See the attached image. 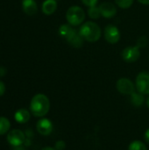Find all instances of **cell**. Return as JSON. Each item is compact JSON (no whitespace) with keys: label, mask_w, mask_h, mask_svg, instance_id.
<instances>
[{"label":"cell","mask_w":149,"mask_h":150,"mask_svg":"<svg viewBox=\"0 0 149 150\" xmlns=\"http://www.w3.org/2000/svg\"><path fill=\"white\" fill-rule=\"evenodd\" d=\"M58 33L60 36L68 42V44H69L74 47L79 48L83 44L84 40L82 38L79 32L76 31L75 28H73L72 25H70L69 24L61 25L59 27Z\"/></svg>","instance_id":"cell-1"},{"label":"cell","mask_w":149,"mask_h":150,"mask_svg":"<svg viewBox=\"0 0 149 150\" xmlns=\"http://www.w3.org/2000/svg\"><path fill=\"white\" fill-rule=\"evenodd\" d=\"M50 101L44 94H36L31 100L30 111L35 117H43L49 112Z\"/></svg>","instance_id":"cell-2"},{"label":"cell","mask_w":149,"mask_h":150,"mask_svg":"<svg viewBox=\"0 0 149 150\" xmlns=\"http://www.w3.org/2000/svg\"><path fill=\"white\" fill-rule=\"evenodd\" d=\"M78 32L82 38L88 42H96L101 37V29L99 25L92 21H87L83 24Z\"/></svg>","instance_id":"cell-3"},{"label":"cell","mask_w":149,"mask_h":150,"mask_svg":"<svg viewBox=\"0 0 149 150\" xmlns=\"http://www.w3.org/2000/svg\"><path fill=\"white\" fill-rule=\"evenodd\" d=\"M66 18L70 25L77 26L84 21L85 12L82 7L77 5H73L68 9L66 12Z\"/></svg>","instance_id":"cell-4"},{"label":"cell","mask_w":149,"mask_h":150,"mask_svg":"<svg viewBox=\"0 0 149 150\" xmlns=\"http://www.w3.org/2000/svg\"><path fill=\"white\" fill-rule=\"evenodd\" d=\"M136 89L143 95L149 94V72L142 71L138 74L136 77Z\"/></svg>","instance_id":"cell-5"},{"label":"cell","mask_w":149,"mask_h":150,"mask_svg":"<svg viewBox=\"0 0 149 150\" xmlns=\"http://www.w3.org/2000/svg\"><path fill=\"white\" fill-rule=\"evenodd\" d=\"M121 56H122L123 60L126 62H129V63L134 62L141 56L140 47L137 46L127 47L123 49V51L121 53Z\"/></svg>","instance_id":"cell-6"},{"label":"cell","mask_w":149,"mask_h":150,"mask_svg":"<svg viewBox=\"0 0 149 150\" xmlns=\"http://www.w3.org/2000/svg\"><path fill=\"white\" fill-rule=\"evenodd\" d=\"M105 39L110 44H116L120 40V32L116 25H108L104 31Z\"/></svg>","instance_id":"cell-7"},{"label":"cell","mask_w":149,"mask_h":150,"mask_svg":"<svg viewBox=\"0 0 149 150\" xmlns=\"http://www.w3.org/2000/svg\"><path fill=\"white\" fill-rule=\"evenodd\" d=\"M116 87L118 91L123 95H131L135 91V87L133 83L130 79L126 77L119 79L116 83Z\"/></svg>","instance_id":"cell-8"},{"label":"cell","mask_w":149,"mask_h":150,"mask_svg":"<svg viewBox=\"0 0 149 150\" xmlns=\"http://www.w3.org/2000/svg\"><path fill=\"white\" fill-rule=\"evenodd\" d=\"M25 141V136L24 133L18 129H13L9 132L7 135V142L10 145L13 147H18L22 145Z\"/></svg>","instance_id":"cell-9"},{"label":"cell","mask_w":149,"mask_h":150,"mask_svg":"<svg viewBox=\"0 0 149 150\" xmlns=\"http://www.w3.org/2000/svg\"><path fill=\"white\" fill-rule=\"evenodd\" d=\"M37 131L40 134L43 136H47L49 135L54 129V126L51 120L48 119H41L38 121L36 125Z\"/></svg>","instance_id":"cell-10"},{"label":"cell","mask_w":149,"mask_h":150,"mask_svg":"<svg viewBox=\"0 0 149 150\" xmlns=\"http://www.w3.org/2000/svg\"><path fill=\"white\" fill-rule=\"evenodd\" d=\"M98 7L101 12V16H103L104 18H111L117 14V8L112 3L104 2Z\"/></svg>","instance_id":"cell-11"},{"label":"cell","mask_w":149,"mask_h":150,"mask_svg":"<svg viewBox=\"0 0 149 150\" xmlns=\"http://www.w3.org/2000/svg\"><path fill=\"white\" fill-rule=\"evenodd\" d=\"M22 8L24 12L30 16L36 14L38 11V5L34 0H23Z\"/></svg>","instance_id":"cell-12"},{"label":"cell","mask_w":149,"mask_h":150,"mask_svg":"<svg viewBox=\"0 0 149 150\" xmlns=\"http://www.w3.org/2000/svg\"><path fill=\"white\" fill-rule=\"evenodd\" d=\"M57 9L56 0H45L42 4V11L46 15H52Z\"/></svg>","instance_id":"cell-13"},{"label":"cell","mask_w":149,"mask_h":150,"mask_svg":"<svg viewBox=\"0 0 149 150\" xmlns=\"http://www.w3.org/2000/svg\"><path fill=\"white\" fill-rule=\"evenodd\" d=\"M15 120L20 124L26 123L30 120V112L26 109H20L15 113Z\"/></svg>","instance_id":"cell-14"},{"label":"cell","mask_w":149,"mask_h":150,"mask_svg":"<svg viewBox=\"0 0 149 150\" xmlns=\"http://www.w3.org/2000/svg\"><path fill=\"white\" fill-rule=\"evenodd\" d=\"M130 100H131V103H132L133 105H134V106H136V107H140V106H141V105L144 104V102H145V98H144L143 94L140 93L139 91H138V92L134 91L133 93L131 94V98H130Z\"/></svg>","instance_id":"cell-15"},{"label":"cell","mask_w":149,"mask_h":150,"mask_svg":"<svg viewBox=\"0 0 149 150\" xmlns=\"http://www.w3.org/2000/svg\"><path fill=\"white\" fill-rule=\"evenodd\" d=\"M11 127V123L8 119L4 117H0V135L6 134Z\"/></svg>","instance_id":"cell-16"},{"label":"cell","mask_w":149,"mask_h":150,"mask_svg":"<svg viewBox=\"0 0 149 150\" xmlns=\"http://www.w3.org/2000/svg\"><path fill=\"white\" fill-rule=\"evenodd\" d=\"M128 150H148L147 146L141 141H133L130 143Z\"/></svg>","instance_id":"cell-17"},{"label":"cell","mask_w":149,"mask_h":150,"mask_svg":"<svg viewBox=\"0 0 149 150\" xmlns=\"http://www.w3.org/2000/svg\"><path fill=\"white\" fill-rule=\"evenodd\" d=\"M88 14H89V17L90 18H92V19H97V18H99V17L101 16V12H100L99 7H97V5L92 6V7H89Z\"/></svg>","instance_id":"cell-18"},{"label":"cell","mask_w":149,"mask_h":150,"mask_svg":"<svg viewBox=\"0 0 149 150\" xmlns=\"http://www.w3.org/2000/svg\"><path fill=\"white\" fill-rule=\"evenodd\" d=\"M115 3L121 9H128L133 5V0H115Z\"/></svg>","instance_id":"cell-19"},{"label":"cell","mask_w":149,"mask_h":150,"mask_svg":"<svg viewBox=\"0 0 149 150\" xmlns=\"http://www.w3.org/2000/svg\"><path fill=\"white\" fill-rule=\"evenodd\" d=\"M148 42V40L147 37L142 36L141 38H140V39L138 40V41H137V45H136V46H137V47H139L140 48H141V47H146V46H147Z\"/></svg>","instance_id":"cell-20"},{"label":"cell","mask_w":149,"mask_h":150,"mask_svg":"<svg viewBox=\"0 0 149 150\" xmlns=\"http://www.w3.org/2000/svg\"><path fill=\"white\" fill-rule=\"evenodd\" d=\"M66 148V144L63 141H58L55 143L54 149L56 150H64Z\"/></svg>","instance_id":"cell-21"},{"label":"cell","mask_w":149,"mask_h":150,"mask_svg":"<svg viewBox=\"0 0 149 150\" xmlns=\"http://www.w3.org/2000/svg\"><path fill=\"white\" fill-rule=\"evenodd\" d=\"M82 3L88 6V7H92V6H95L97 3V0H81Z\"/></svg>","instance_id":"cell-22"},{"label":"cell","mask_w":149,"mask_h":150,"mask_svg":"<svg viewBox=\"0 0 149 150\" xmlns=\"http://www.w3.org/2000/svg\"><path fill=\"white\" fill-rule=\"evenodd\" d=\"M4 91H5V85L2 81H0V96L4 95Z\"/></svg>","instance_id":"cell-23"},{"label":"cell","mask_w":149,"mask_h":150,"mask_svg":"<svg viewBox=\"0 0 149 150\" xmlns=\"http://www.w3.org/2000/svg\"><path fill=\"white\" fill-rule=\"evenodd\" d=\"M145 140H146L147 143L149 144V128L146 131V133H145Z\"/></svg>","instance_id":"cell-24"},{"label":"cell","mask_w":149,"mask_h":150,"mask_svg":"<svg viewBox=\"0 0 149 150\" xmlns=\"http://www.w3.org/2000/svg\"><path fill=\"white\" fill-rule=\"evenodd\" d=\"M5 73H6V69L4 68H3V67H0V76H4Z\"/></svg>","instance_id":"cell-25"},{"label":"cell","mask_w":149,"mask_h":150,"mask_svg":"<svg viewBox=\"0 0 149 150\" xmlns=\"http://www.w3.org/2000/svg\"><path fill=\"white\" fill-rule=\"evenodd\" d=\"M137 1L142 4H149V0H137Z\"/></svg>","instance_id":"cell-26"},{"label":"cell","mask_w":149,"mask_h":150,"mask_svg":"<svg viewBox=\"0 0 149 150\" xmlns=\"http://www.w3.org/2000/svg\"><path fill=\"white\" fill-rule=\"evenodd\" d=\"M41 150H56L54 148H51V147H46V148H43Z\"/></svg>","instance_id":"cell-27"},{"label":"cell","mask_w":149,"mask_h":150,"mask_svg":"<svg viewBox=\"0 0 149 150\" xmlns=\"http://www.w3.org/2000/svg\"><path fill=\"white\" fill-rule=\"evenodd\" d=\"M147 105L148 106V108H149V97L148 98V99H147Z\"/></svg>","instance_id":"cell-28"}]
</instances>
